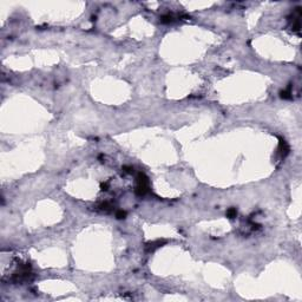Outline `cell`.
Returning a JSON list of instances; mask_svg holds the SVG:
<instances>
[{
  "instance_id": "obj_1",
  "label": "cell",
  "mask_w": 302,
  "mask_h": 302,
  "mask_svg": "<svg viewBox=\"0 0 302 302\" xmlns=\"http://www.w3.org/2000/svg\"><path fill=\"white\" fill-rule=\"evenodd\" d=\"M148 188H149V181H148V178H147L143 174H139L138 177H137L136 192H137L138 195H144V194L148 191Z\"/></svg>"
},
{
  "instance_id": "obj_2",
  "label": "cell",
  "mask_w": 302,
  "mask_h": 302,
  "mask_svg": "<svg viewBox=\"0 0 302 302\" xmlns=\"http://www.w3.org/2000/svg\"><path fill=\"white\" fill-rule=\"evenodd\" d=\"M117 216H118V218H123V217L125 216V212L119 211V212H118V215H117Z\"/></svg>"
}]
</instances>
